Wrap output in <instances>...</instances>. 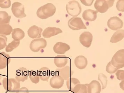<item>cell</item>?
Wrapping results in <instances>:
<instances>
[{
  "label": "cell",
  "instance_id": "cell-10",
  "mask_svg": "<svg viewBox=\"0 0 124 93\" xmlns=\"http://www.w3.org/2000/svg\"><path fill=\"white\" fill-rule=\"evenodd\" d=\"M56 75L60 76L64 80H67L73 74V72L69 66H67L63 67L56 69Z\"/></svg>",
  "mask_w": 124,
  "mask_h": 93
},
{
  "label": "cell",
  "instance_id": "cell-24",
  "mask_svg": "<svg viewBox=\"0 0 124 93\" xmlns=\"http://www.w3.org/2000/svg\"><path fill=\"white\" fill-rule=\"evenodd\" d=\"M124 37V30H119L114 33L110 39V42L116 43L121 41Z\"/></svg>",
  "mask_w": 124,
  "mask_h": 93
},
{
  "label": "cell",
  "instance_id": "cell-33",
  "mask_svg": "<svg viewBox=\"0 0 124 93\" xmlns=\"http://www.w3.org/2000/svg\"><path fill=\"white\" fill-rule=\"evenodd\" d=\"M7 37L5 36L0 35V50L5 48L7 46Z\"/></svg>",
  "mask_w": 124,
  "mask_h": 93
},
{
  "label": "cell",
  "instance_id": "cell-31",
  "mask_svg": "<svg viewBox=\"0 0 124 93\" xmlns=\"http://www.w3.org/2000/svg\"><path fill=\"white\" fill-rule=\"evenodd\" d=\"M98 80L101 82L102 85V89L104 90L107 86L108 80L107 76L103 74H99L98 77Z\"/></svg>",
  "mask_w": 124,
  "mask_h": 93
},
{
  "label": "cell",
  "instance_id": "cell-36",
  "mask_svg": "<svg viewBox=\"0 0 124 93\" xmlns=\"http://www.w3.org/2000/svg\"><path fill=\"white\" fill-rule=\"evenodd\" d=\"M116 75L118 80H124V71L122 70H118L116 71Z\"/></svg>",
  "mask_w": 124,
  "mask_h": 93
},
{
  "label": "cell",
  "instance_id": "cell-21",
  "mask_svg": "<svg viewBox=\"0 0 124 93\" xmlns=\"http://www.w3.org/2000/svg\"><path fill=\"white\" fill-rule=\"evenodd\" d=\"M68 61V58L65 55H57L54 58V63L58 68L65 67Z\"/></svg>",
  "mask_w": 124,
  "mask_h": 93
},
{
  "label": "cell",
  "instance_id": "cell-34",
  "mask_svg": "<svg viewBox=\"0 0 124 93\" xmlns=\"http://www.w3.org/2000/svg\"><path fill=\"white\" fill-rule=\"evenodd\" d=\"M10 0H0V7L2 8H8L11 7Z\"/></svg>",
  "mask_w": 124,
  "mask_h": 93
},
{
  "label": "cell",
  "instance_id": "cell-20",
  "mask_svg": "<svg viewBox=\"0 0 124 93\" xmlns=\"http://www.w3.org/2000/svg\"><path fill=\"white\" fill-rule=\"evenodd\" d=\"M11 61L10 55L4 52L0 53V69L7 67Z\"/></svg>",
  "mask_w": 124,
  "mask_h": 93
},
{
  "label": "cell",
  "instance_id": "cell-25",
  "mask_svg": "<svg viewBox=\"0 0 124 93\" xmlns=\"http://www.w3.org/2000/svg\"><path fill=\"white\" fill-rule=\"evenodd\" d=\"M13 29L9 24L0 25V35H9L12 32Z\"/></svg>",
  "mask_w": 124,
  "mask_h": 93
},
{
  "label": "cell",
  "instance_id": "cell-28",
  "mask_svg": "<svg viewBox=\"0 0 124 93\" xmlns=\"http://www.w3.org/2000/svg\"><path fill=\"white\" fill-rule=\"evenodd\" d=\"M80 84V81L75 78H70L67 80L66 85L69 90L73 91L74 87L77 84Z\"/></svg>",
  "mask_w": 124,
  "mask_h": 93
},
{
  "label": "cell",
  "instance_id": "cell-15",
  "mask_svg": "<svg viewBox=\"0 0 124 93\" xmlns=\"http://www.w3.org/2000/svg\"><path fill=\"white\" fill-rule=\"evenodd\" d=\"M64 82V80L62 77L55 75L51 78L49 84L52 88L59 89L63 86Z\"/></svg>",
  "mask_w": 124,
  "mask_h": 93
},
{
  "label": "cell",
  "instance_id": "cell-13",
  "mask_svg": "<svg viewBox=\"0 0 124 93\" xmlns=\"http://www.w3.org/2000/svg\"><path fill=\"white\" fill-rule=\"evenodd\" d=\"M53 51L58 54H64L70 49V47L65 43L58 42L54 45Z\"/></svg>",
  "mask_w": 124,
  "mask_h": 93
},
{
  "label": "cell",
  "instance_id": "cell-4",
  "mask_svg": "<svg viewBox=\"0 0 124 93\" xmlns=\"http://www.w3.org/2000/svg\"><path fill=\"white\" fill-rule=\"evenodd\" d=\"M3 86L5 89L9 91H16L20 88V82L16 79H8L5 77L3 80Z\"/></svg>",
  "mask_w": 124,
  "mask_h": 93
},
{
  "label": "cell",
  "instance_id": "cell-16",
  "mask_svg": "<svg viewBox=\"0 0 124 93\" xmlns=\"http://www.w3.org/2000/svg\"><path fill=\"white\" fill-rule=\"evenodd\" d=\"M28 71L26 68H20L16 70V79L18 82H23L28 79Z\"/></svg>",
  "mask_w": 124,
  "mask_h": 93
},
{
  "label": "cell",
  "instance_id": "cell-27",
  "mask_svg": "<svg viewBox=\"0 0 124 93\" xmlns=\"http://www.w3.org/2000/svg\"><path fill=\"white\" fill-rule=\"evenodd\" d=\"M72 92L74 93H88L87 84H77L74 87Z\"/></svg>",
  "mask_w": 124,
  "mask_h": 93
},
{
  "label": "cell",
  "instance_id": "cell-39",
  "mask_svg": "<svg viewBox=\"0 0 124 93\" xmlns=\"http://www.w3.org/2000/svg\"><path fill=\"white\" fill-rule=\"evenodd\" d=\"M124 80H122L121 82L120 83V86L121 89L123 90H124Z\"/></svg>",
  "mask_w": 124,
  "mask_h": 93
},
{
  "label": "cell",
  "instance_id": "cell-5",
  "mask_svg": "<svg viewBox=\"0 0 124 93\" xmlns=\"http://www.w3.org/2000/svg\"><path fill=\"white\" fill-rule=\"evenodd\" d=\"M111 62L114 67L118 69L124 67V49L120 50L115 53L112 58Z\"/></svg>",
  "mask_w": 124,
  "mask_h": 93
},
{
  "label": "cell",
  "instance_id": "cell-32",
  "mask_svg": "<svg viewBox=\"0 0 124 93\" xmlns=\"http://www.w3.org/2000/svg\"><path fill=\"white\" fill-rule=\"evenodd\" d=\"M118 69L114 67L111 64V61L108 62L106 66V71L108 73L110 74L115 73Z\"/></svg>",
  "mask_w": 124,
  "mask_h": 93
},
{
  "label": "cell",
  "instance_id": "cell-17",
  "mask_svg": "<svg viewBox=\"0 0 124 93\" xmlns=\"http://www.w3.org/2000/svg\"><path fill=\"white\" fill-rule=\"evenodd\" d=\"M98 13L97 11L88 9L83 12L82 17L85 21H93L96 19Z\"/></svg>",
  "mask_w": 124,
  "mask_h": 93
},
{
  "label": "cell",
  "instance_id": "cell-23",
  "mask_svg": "<svg viewBox=\"0 0 124 93\" xmlns=\"http://www.w3.org/2000/svg\"><path fill=\"white\" fill-rule=\"evenodd\" d=\"M25 36V33L19 28L13 29L12 32V37L14 40L20 41L24 38Z\"/></svg>",
  "mask_w": 124,
  "mask_h": 93
},
{
  "label": "cell",
  "instance_id": "cell-37",
  "mask_svg": "<svg viewBox=\"0 0 124 93\" xmlns=\"http://www.w3.org/2000/svg\"><path fill=\"white\" fill-rule=\"evenodd\" d=\"M81 2L84 5L86 6H91L94 2V0H81Z\"/></svg>",
  "mask_w": 124,
  "mask_h": 93
},
{
  "label": "cell",
  "instance_id": "cell-30",
  "mask_svg": "<svg viewBox=\"0 0 124 93\" xmlns=\"http://www.w3.org/2000/svg\"><path fill=\"white\" fill-rule=\"evenodd\" d=\"M20 41L13 40L8 45H7L5 48V51L7 52H11L14 49L17 48L19 46Z\"/></svg>",
  "mask_w": 124,
  "mask_h": 93
},
{
  "label": "cell",
  "instance_id": "cell-2",
  "mask_svg": "<svg viewBox=\"0 0 124 93\" xmlns=\"http://www.w3.org/2000/svg\"><path fill=\"white\" fill-rule=\"evenodd\" d=\"M66 10L67 13L73 17L78 16L82 11L81 6L77 1H69L66 6Z\"/></svg>",
  "mask_w": 124,
  "mask_h": 93
},
{
  "label": "cell",
  "instance_id": "cell-1",
  "mask_svg": "<svg viewBox=\"0 0 124 93\" xmlns=\"http://www.w3.org/2000/svg\"><path fill=\"white\" fill-rule=\"evenodd\" d=\"M56 10V7L53 4L47 3L38 8L37 11V15L39 18L45 19L54 15Z\"/></svg>",
  "mask_w": 124,
  "mask_h": 93
},
{
  "label": "cell",
  "instance_id": "cell-29",
  "mask_svg": "<svg viewBox=\"0 0 124 93\" xmlns=\"http://www.w3.org/2000/svg\"><path fill=\"white\" fill-rule=\"evenodd\" d=\"M28 75L30 79L33 83L37 84L39 82L40 77L36 71L33 70H31L28 72Z\"/></svg>",
  "mask_w": 124,
  "mask_h": 93
},
{
  "label": "cell",
  "instance_id": "cell-26",
  "mask_svg": "<svg viewBox=\"0 0 124 93\" xmlns=\"http://www.w3.org/2000/svg\"><path fill=\"white\" fill-rule=\"evenodd\" d=\"M11 16L5 11H0V25L9 24Z\"/></svg>",
  "mask_w": 124,
  "mask_h": 93
},
{
  "label": "cell",
  "instance_id": "cell-22",
  "mask_svg": "<svg viewBox=\"0 0 124 93\" xmlns=\"http://www.w3.org/2000/svg\"><path fill=\"white\" fill-rule=\"evenodd\" d=\"M38 74L41 80L47 81L51 76V71L48 68L43 67L38 71Z\"/></svg>",
  "mask_w": 124,
  "mask_h": 93
},
{
  "label": "cell",
  "instance_id": "cell-7",
  "mask_svg": "<svg viewBox=\"0 0 124 93\" xmlns=\"http://www.w3.org/2000/svg\"><path fill=\"white\" fill-rule=\"evenodd\" d=\"M68 25L69 27L73 30H78L81 29H87L84 23L80 18H71L68 21Z\"/></svg>",
  "mask_w": 124,
  "mask_h": 93
},
{
  "label": "cell",
  "instance_id": "cell-40",
  "mask_svg": "<svg viewBox=\"0 0 124 93\" xmlns=\"http://www.w3.org/2000/svg\"><path fill=\"white\" fill-rule=\"evenodd\" d=\"M1 75H0V80L1 79Z\"/></svg>",
  "mask_w": 124,
  "mask_h": 93
},
{
  "label": "cell",
  "instance_id": "cell-38",
  "mask_svg": "<svg viewBox=\"0 0 124 93\" xmlns=\"http://www.w3.org/2000/svg\"><path fill=\"white\" fill-rule=\"evenodd\" d=\"M16 93H29V90L26 87H23L19 88L16 91Z\"/></svg>",
  "mask_w": 124,
  "mask_h": 93
},
{
  "label": "cell",
  "instance_id": "cell-35",
  "mask_svg": "<svg viewBox=\"0 0 124 93\" xmlns=\"http://www.w3.org/2000/svg\"><path fill=\"white\" fill-rule=\"evenodd\" d=\"M124 0H119L118 1L116 4V8L119 11L124 12Z\"/></svg>",
  "mask_w": 124,
  "mask_h": 93
},
{
  "label": "cell",
  "instance_id": "cell-19",
  "mask_svg": "<svg viewBox=\"0 0 124 93\" xmlns=\"http://www.w3.org/2000/svg\"><path fill=\"white\" fill-rule=\"evenodd\" d=\"M74 64L78 68L84 69L87 65V59L83 55H79L75 58Z\"/></svg>",
  "mask_w": 124,
  "mask_h": 93
},
{
  "label": "cell",
  "instance_id": "cell-8",
  "mask_svg": "<svg viewBox=\"0 0 124 93\" xmlns=\"http://www.w3.org/2000/svg\"><path fill=\"white\" fill-rule=\"evenodd\" d=\"M47 44V41L45 39L42 38L36 39L33 40L31 42L30 48L33 52H38L41 49L45 48Z\"/></svg>",
  "mask_w": 124,
  "mask_h": 93
},
{
  "label": "cell",
  "instance_id": "cell-9",
  "mask_svg": "<svg viewBox=\"0 0 124 93\" xmlns=\"http://www.w3.org/2000/svg\"><path fill=\"white\" fill-rule=\"evenodd\" d=\"M123 21L117 16H113L108 20L107 25L110 29L117 30L123 27Z\"/></svg>",
  "mask_w": 124,
  "mask_h": 93
},
{
  "label": "cell",
  "instance_id": "cell-18",
  "mask_svg": "<svg viewBox=\"0 0 124 93\" xmlns=\"http://www.w3.org/2000/svg\"><path fill=\"white\" fill-rule=\"evenodd\" d=\"M88 91V93H100L101 85L97 80H92L89 84H87Z\"/></svg>",
  "mask_w": 124,
  "mask_h": 93
},
{
  "label": "cell",
  "instance_id": "cell-3",
  "mask_svg": "<svg viewBox=\"0 0 124 93\" xmlns=\"http://www.w3.org/2000/svg\"><path fill=\"white\" fill-rule=\"evenodd\" d=\"M114 1V0H97L94 4L95 8L98 12L105 13L113 6Z\"/></svg>",
  "mask_w": 124,
  "mask_h": 93
},
{
  "label": "cell",
  "instance_id": "cell-12",
  "mask_svg": "<svg viewBox=\"0 0 124 93\" xmlns=\"http://www.w3.org/2000/svg\"><path fill=\"white\" fill-rule=\"evenodd\" d=\"M43 29L37 26L33 25L27 31L28 36L33 39H40L41 37Z\"/></svg>",
  "mask_w": 124,
  "mask_h": 93
},
{
  "label": "cell",
  "instance_id": "cell-6",
  "mask_svg": "<svg viewBox=\"0 0 124 93\" xmlns=\"http://www.w3.org/2000/svg\"><path fill=\"white\" fill-rule=\"evenodd\" d=\"M12 11L14 16L19 19L23 18L26 16L25 13V8L23 5L18 2H16L12 4Z\"/></svg>",
  "mask_w": 124,
  "mask_h": 93
},
{
  "label": "cell",
  "instance_id": "cell-11",
  "mask_svg": "<svg viewBox=\"0 0 124 93\" xmlns=\"http://www.w3.org/2000/svg\"><path fill=\"white\" fill-rule=\"evenodd\" d=\"M92 35L89 32H85L82 33L79 37L81 43L85 47L88 48L91 46L93 40Z\"/></svg>",
  "mask_w": 124,
  "mask_h": 93
},
{
  "label": "cell",
  "instance_id": "cell-14",
  "mask_svg": "<svg viewBox=\"0 0 124 93\" xmlns=\"http://www.w3.org/2000/svg\"><path fill=\"white\" fill-rule=\"evenodd\" d=\"M62 33L60 28L56 27H48L44 30L42 35L45 38H50L52 37L57 35L58 34Z\"/></svg>",
  "mask_w": 124,
  "mask_h": 93
}]
</instances>
